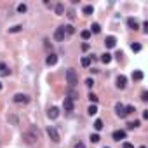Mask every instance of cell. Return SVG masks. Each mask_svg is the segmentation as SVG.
<instances>
[{
    "label": "cell",
    "mask_w": 148,
    "mask_h": 148,
    "mask_svg": "<svg viewBox=\"0 0 148 148\" xmlns=\"http://www.w3.org/2000/svg\"><path fill=\"white\" fill-rule=\"evenodd\" d=\"M0 89H2V82H0Z\"/></svg>",
    "instance_id": "cell-41"
},
{
    "label": "cell",
    "mask_w": 148,
    "mask_h": 148,
    "mask_svg": "<svg viewBox=\"0 0 148 148\" xmlns=\"http://www.w3.org/2000/svg\"><path fill=\"white\" fill-rule=\"evenodd\" d=\"M80 63H82V66H86V68H87V66L91 65V56H84V58L80 59Z\"/></svg>",
    "instance_id": "cell-19"
},
{
    "label": "cell",
    "mask_w": 148,
    "mask_h": 148,
    "mask_svg": "<svg viewBox=\"0 0 148 148\" xmlns=\"http://www.w3.org/2000/svg\"><path fill=\"white\" fill-rule=\"evenodd\" d=\"M122 148H134V145H133V143H124Z\"/></svg>",
    "instance_id": "cell-38"
},
{
    "label": "cell",
    "mask_w": 148,
    "mask_h": 148,
    "mask_svg": "<svg viewBox=\"0 0 148 148\" xmlns=\"http://www.w3.org/2000/svg\"><path fill=\"white\" fill-rule=\"evenodd\" d=\"M11 73V70L7 68V65L5 63H0V75H4V77H7Z\"/></svg>",
    "instance_id": "cell-15"
},
{
    "label": "cell",
    "mask_w": 148,
    "mask_h": 148,
    "mask_svg": "<svg viewBox=\"0 0 148 148\" xmlns=\"http://www.w3.org/2000/svg\"><path fill=\"white\" fill-rule=\"evenodd\" d=\"M146 99H148V92L143 91V92H141V101H146Z\"/></svg>",
    "instance_id": "cell-36"
},
{
    "label": "cell",
    "mask_w": 148,
    "mask_h": 148,
    "mask_svg": "<svg viewBox=\"0 0 148 148\" xmlns=\"http://www.w3.org/2000/svg\"><path fill=\"white\" fill-rule=\"evenodd\" d=\"M112 136H113V139H115V141L125 139V131H122V129H120V131H113V134H112Z\"/></svg>",
    "instance_id": "cell-12"
},
{
    "label": "cell",
    "mask_w": 148,
    "mask_h": 148,
    "mask_svg": "<svg viewBox=\"0 0 148 148\" xmlns=\"http://www.w3.org/2000/svg\"><path fill=\"white\" fill-rule=\"evenodd\" d=\"M101 61L104 63V65H108V63L112 61V54H110V52H104V54H101Z\"/></svg>",
    "instance_id": "cell-17"
},
{
    "label": "cell",
    "mask_w": 148,
    "mask_h": 148,
    "mask_svg": "<svg viewBox=\"0 0 148 148\" xmlns=\"http://www.w3.org/2000/svg\"><path fill=\"white\" fill-rule=\"evenodd\" d=\"M23 138H25V141H26L28 145H35V143L38 141V138H37L33 133H30V131H28V133H25V134H23Z\"/></svg>",
    "instance_id": "cell-5"
},
{
    "label": "cell",
    "mask_w": 148,
    "mask_h": 148,
    "mask_svg": "<svg viewBox=\"0 0 148 148\" xmlns=\"http://www.w3.org/2000/svg\"><path fill=\"white\" fill-rule=\"evenodd\" d=\"M87 98L91 99V103H92V104H96V103H98V96H96L94 92H89V96H87Z\"/></svg>",
    "instance_id": "cell-28"
},
{
    "label": "cell",
    "mask_w": 148,
    "mask_h": 148,
    "mask_svg": "<svg viewBox=\"0 0 148 148\" xmlns=\"http://www.w3.org/2000/svg\"><path fill=\"white\" fill-rule=\"evenodd\" d=\"M133 112H136V110H134V106H131V104H129V106H125V113H127V115H129V113H133Z\"/></svg>",
    "instance_id": "cell-34"
},
{
    "label": "cell",
    "mask_w": 148,
    "mask_h": 148,
    "mask_svg": "<svg viewBox=\"0 0 148 148\" xmlns=\"http://www.w3.org/2000/svg\"><path fill=\"white\" fill-rule=\"evenodd\" d=\"M141 78H143V72L136 70V72L133 73V80H141Z\"/></svg>",
    "instance_id": "cell-26"
},
{
    "label": "cell",
    "mask_w": 148,
    "mask_h": 148,
    "mask_svg": "<svg viewBox=\"0 0 148 148\" xmlns=\"http://www.w3.org/2000/svg\"><path fill=\"white\" fill-rule=\"evenodd\" d=\"M66 98H68V99H72V101H75V99H78V92H77L75 89H68Z\"/></svg>",
    "instance_id": "cell-14"
},
{
    "label": "cell",
    "mask_w": 148,
    "mask_h": 148,
    "mask_svg": "<svg viewBox=\"0 0 148 148\" xmlns=\"http://www.w3.org/2000/svg\"><path fill=\"white\" fill-rule=\"evenodd\" d=\"M104 46H106V49H113V47L117 46V38H115L113 35L106 37V40H104Z\"/></svg>",
    "instance_id": "cell-6"
},
{
    "label": "cell",
    "mask_w": 148,
    "mask_h": 148,
    "mask_svg": "<svg viewBox=\"0 0 148 148\" xmlns=\"http://www.w3.org/2000/svg\"><path fill=\"white\" fill-rule=\"evenodd\" d=\"M139 148H146V146H139Z\"/></svg>",
    "instance_id": "cell-42"
},
{
    "label": "cell",
    "mask_w": 148,
    "mask_h": 148,
    "mask_svg": "<svg viewBox=\"0 0 148 148\" xmlns=\"http://www.w3.org/2000/svg\"><path fill=\"white\" fill-rule=\"evenodd\" d=\"M26 11H28V7H26L25 4H19V5H17V12L23 14V12H26Z\"/></svg>",
    "instance_id": "cell-29"
},
{
    "label": "cell",
    "mask_w": 148,
    "mask_h": 148,
    "mask_svg": "<svg viewBox=\"0 0 148 148\" xmlns=\"http://www.w3.org/2000/svg\"><path fill=\"white\" fill-rule=\"evenodd\" d=\"M80 37H82L84 40H89V38H91V31H89V30H82V31H80Z\"/></svg>",
    "instance_id": "cell-22"
},
{
    "label": "cell",
    "mask_w": 148,
    "mask_h": 148,
    "mask_svg": "<svg viewBox=\"0 0 148 148\" xmlns=\"http://www.w3.org/2000/svg\"><path fill=\"white\" fill-rule=\"evenodd\" d=\"M104 148H108V146H104Z\"/></svg>",
    "instance_id": "cell-43"
},
{
    "label": "cell",
    "mask_w": 148,
    "mask_h": 148,
    "mask_svg": "<svg viewBox=\"0 0 148 148\" xmlns=\"http://www.w3.org/2000/svg\"><path fill=\"white\" fill-rule=\"evenodd\" d=\"M47 134H49V138H51L54 143H59V133L56 131L54 125H49V127H47Z\"/></svg>",
    "instance_id": "cell-3"
},
{
    "label": "cell",
    "mask_w": 148,
    "mask_h": 148,
    "mask_svg": "<svg viewBox=\"0 0 148 148\" xmlns=\"http://www.w3.org/2000/svg\"><path fill=\"white\" fill-rule=\"evenodd\" d=\"M94 129H96V131H101V129H103V120H99V119L94 120Z\"/></svg>",
    "instance_id": "cell-24"
},
{
    "label": "cell",
    "mask_w": 148,
    "mask_h": 148,
    "mask_svg": "<svg viewBox=\"0 0 148 148\" xmlns=\"http://www.w3.org/2000/svg\"><path fill=\"white\" fill-rule=\"evenodd\" d=\"M65 77H66V82L70 84V87H75L78 84V75H77V72L73 68H68L66 73H65Z\"/></svg>",
    "instance_id": "cell-1"
},
{
    "label": "cell",
    "mask_w": 148,
    "mask_h": 148,
    "mask_svg": "<svg viewBox=\"0 0 148 148\" xmlns=\"http://www.w3.org/2000/svg\"><path fill=\"white\" fill-rule=\"evenodd\" d=\"M86 86H87V87H92V86H94V80H92V78H87V80H86Z\"/></svg>",
    "instance_id": "cell-35"
},
{
    "label": "cell",
    "mask_w": 148,
    "mask_h": 148,
    "mask_svg": "<svg viewBox=\"0 0 148 148\" xmlns=\"http://www.w3.org/2000/svg\"><path fill=\"white\" fill-rule=\"evenodd\" d=\"M94 12V7L92 5H86V7H84V14H86V16H91Z\"/></svg>",
    "instance_id": "cell-25"
},
{
    "label": "cell",
    "mask_w": 148,
    "mask_h": 148,
    "mask_svg": "<svg viewBox=\"0 0 148 148\" xmlns=\"http://www.w3.org/2000/svg\"><path fill=\"white\" fill-rule=\"evenodd\" d=\"M30 133H33L37 138H40V133H38V127H35V125H31V127H30Z\"/></svg>",
    "instance_id": "cell-30"
},
{
    "label": "cell",
    "mask_w": 148,
    "mask_h": 148,
    "mask_svg": "<svg viewBox=\"0 0 148 148\" xmlns=\"http://www.w3.org/2000/svg\"><path fill=\"white\" fill-rule=\"evenodd\" d=\"M143 31L148 33V21H145V23H143Z\"/></svg>",
    "instance_id": "cell-39"
},
{
    "label": "cell",
    "mask_w": 148,
    "mask_h": 148,
    "mask_svg": "<svg viewBox=\"0 0 148 148\" xmlns=\"http://www.w3.org/2000/svg\"><path fill=\"white\" fill-rule=\"evenodd\" d=\"M63 108H65V112H73V101L65 98V101H63Z\"/></svg>",
    "instance_id": "cell-11"
},
{
    "label": "cell",
    "mask_w": 148,
    "mask_h": 148,
    "mask_svg": "<svg viewBox=\"0 0 148 148\" xmlns=\"http://www.w3.org/2000/svg\"><path fill=\"white\" fill-rule=\"evenodd\" d=\"M127 26H129L131 30H138V28H139V25H138V21H136L134 17H129V19H127Z\"/></svg>",
    "instance_id": "cell-13"
},
{
    "label": "cell",
    "mask_w": 148,
    "mask_h": 148,
    "mask_svg": "<svg viewBox=\"0 0 148 148\" xmlns=\"http://www.w3.org/2000/svg\"><path fill=\"white\" fill-rule=\"evenodd\" d=\"M136 127H139V120H134V122H129V124H127V129H129V131H133V129H136Z\"/></svg>",
    "instance_id": "cell-21"
},
{
    "label": "cell",
    "mask_w": 148,
    "mask_h": 148,
    "mask_svg": "<svg viewBox=\"0 0 148 148\" xmlns=\"http://www.w3.org/2000/svg\"><path fill=\"white\" fill-rule=\"evenodd\" d=\"M131 49H133L134 52H139V51H141V46H139V44H131Z\"/></svg>",
    "instance_id": "cell-31"
},
{
    "label": "cell",
    "mask_w": 148,
    "mask_h": 148,
    "mask_svg": "<svg viewBox=\"0 0 148 148\" xmlns=\"http://www.w3.org/2000/svg\"><path fill=\"white\" fill-rule=\"evenodd\" d=\"M87 113H89L91 117H92V115H96V113H98V106H96V104H91V106L87 108Z\"/></svg>",
    "instance_id": "cell-20"
},
{
    "label": "cell",
    "mask_w": 148,
    "mask_h": 148,
    "mask_svg": "<svg viewBox=\"0 0 148 148\" xmlns=\"http://www.w3.org/2000/svg\"><path fill=\"white\" fill-rule=\"evenodd\" d=\"M54 12H56L58 16H63V14H65V5H63V4H56Z\"/></svg>",
    "instance_id": "cell-16"
},
{
    "label": "cell",
    "mask_w": 148,
    "mask_h": 148,
    "mask_svg": "<svg viewBox=\"0 0 148 148\" xmlns=\"http://www.w3.org/2000/svg\"><path fill=\"white\" fill-rule=\"evenodd\" d=\"M89 31H91V33H99V31H101V26H99L98 23H92V26H91Z\"/></svg>",
    "instance_id": "cell-23"
},
{
    "label": "cell",
    "mask_w": 148,
    "mask_h": 148,
    "mask_svg": "<svg viewBox=\"0 0 148 148\" xmlns=\"http://www.w3.org/2000/svg\"><path fill=\"white\" fill-rule=\"evenodd\" d=\"M47 117H49V119H52V120H54V119H58V117H59V108H58V106H52V108H49V112H47Z\"/></svg>",
    "instance_id": "cell-10"
},
{
    "label": "cell",
    "mask_w": 148,
    "mask_h": 148,
    "mask_svg": "<svg viewBox=\"0 0 148 148\" xmlns=\"http://www.w3.org/2000/svg\"><path fill=\"white\" fill-rule=\"evenodd\" d=\"M75 148H86V145H84V143H80V141H78V143L75 145Z\"/></svg>",
    "instance_id": "cell-40"
},
{
    "label": "cell",
    "mask_w": 148,
    "mask_h": 148,
    "mask_svg": "<svg viewBox=\"0 0 148 148\" xmlns=\"http://www.w3.org/2000/svg\"><path fill=\"white\" fill-rule=\"evenodd\" d=\"M63 30H65V35H73L75 33V28L72 25H66V26H63Z\"/></svg>",
    "instance_id": "cell-18"
},
{
    "label": "cell",
    "mask_w": 148,
    "mask_h": 148,
    "mask_svg": "<svg viewBox=\"0 0 148 148\" xmlns=\"http://www.w3.org/2000/svg\"><path fill=\"white\" fill-rule=\"evenodd\" d=\"M21 30H23V26H21V25H16V26L9 28V33H17V31H21Z\"/></svg>",
    "instance_id": "cell-27"
},
{
    "label": "cell",
    "mask_w": 148,
    "mask_h": 148,
    "mask_svg": "<svg viewBox=\"0 0 148 148\" xmlns=\"http://www.w3.org/2000/svg\"><path fill=\"white\" fill-rule=\"evenodd\" d=\"M99 139H101V138H99L98 134H91V141H92V143H99Z\"/></svg>",
    "instance_id": "cell-33"
},
{
    "label": "cell",
    "mask_w": 148,
    "mask_h": 148,
    "mask_svg": "<svg viewBox=\"0 0 148 148\" xmlns=\"http://www.w3.org/2000/svg\"><path fill=\"white\" fill-rule=\"evenodd\" d=\"M9 120H11V122H12L14 125H17V117H14V115H11V117H9Z\"/></svg>",
    "instance_id": "cell-37"
},
{
    "label": "cell",
    "mask_w": 148,
    "mask_h": 148,
    "mask_svg": "<svg viewBox=\"0 0 148 148\" xmlns=\"http://www.w3.org/2000/svg\"><path fill=\"white\" fill-rule=\"evenodd\" d=\"M115 113H117V117H120V119H125L127 117V113H125V106L122 103H117L115 104Z\"/></svg>",
    "instance_id": "cell-4"
},
{
    "label": "cell",
    "mask_w": 148,
    "mask_h": 148,
    "mask_svg": "<svg viewBox=\"0 0 148 148\" xmlns=\"http://www.w3.org/2000/svg\"><path fill=\"white\" fill-rule=\"evenodd\" d=\"M56 63H58V56L51 52V54H49V56L46 58V65H47V66H54Z\"/></svg>",
    "instance_id": "cell-8"
},
{
    "label": "cell",
    "mask_w": 148,
    "mask_h": 148,
    "mask_svg": "<svg viewBox=\"0 0 148 148\" xmlns=\"http://www.w3.org/2000/svg\"><path fill=\"white\" fill-rule=\"evenodd\" d=\"M66 16H68V17H70L72 21H73V19H75V11H73V9H70V11L66 12Z\"/></svg>",
    "instance_id": "cell-32"
},
{
    "label": "cell",
    "mask_w": 148,
    "mask_h": 148,
    "mask_svg": "<svg viewBox=\"0 0 148 148\" xmlns=\"http://www.w3.org/2000/svg\"><path fill=\"white\" fill-rule=\"evenodd\" d=\"M54 38H56L58 42H63V40H65V30H63V26L56 28V31H54Z\"/></svg>",
    "instance_id": "cell-7"
},
{
    "label": "cell",
    "mask_w": 148,
    "mask_h": 148,
    "mask_svg": "<svg viewBox=\"0 0 148 148\" xmlns=\"http://www.w3.org/2000/svg\"><path fill=\"white\" fill-rule=\"evenodd\" d=\"M125 86H127V78H125L124 75H119L117 77V87L119 89H125Z\"/></svg>",
    "instance_id": "cell-9"
},
{
    "label": "cell",
    "mask_w": 148,
    "mask_h": 148,
    "mask_svg": "<svg viewBox=\"0 0 148 148\" xmlns=\"http://www.w3.org/2000/svg\"><path fill=\"white\" fill-rule=\"evenodd\" d=\"M14 103H17V104H26L28 101H30V98L26 96V94H23V92H17V94H14Z\"/></svg>",
    "instance_id": "cell-2"
}]
</instances>
